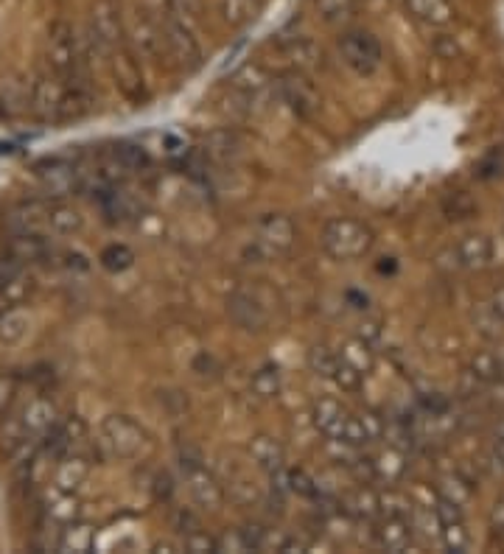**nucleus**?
Returning <instances> with one entry per match:
<instances>
[{
    "mask_svg": "<svg viewBox=\"0 0 504 554\" xmlns=\"http://www.w3.org/2000/svg\"><path fill=\"white\" fill-rule=\"evenodd\" d=\"M157 23H160V34H163V45H166L168 59L185 73H194L202 68V48L196 42L191 23L182 20L180 14L171 12L168 0H157Z\"/></svg>",
    "mask_w": 504,
    "mask_h": 554,
    "instance_id": "1",
    "label": "nucleus"
},
{
    "mask_svg": "<svg viewBox=\"0 0 504 554\" xmlns=\"http://www.w3.org/2000/svg\"><path fill=\"white\" fill-rule=\"evenodd\" d=\"M373 230L359 219L350 216H336L322 227V250L328 252L334 261H356L373 250Z\"/></svg>",
    "mask_w": 504,
    "mask_h": 554,
    "instance_id": "2",
    "label": "nucleus"
},
{
    "mask_svg": "<svg viewBox=\"0 0 504 554\" xmlns=\"http://www.w3.org/2000/svg\"><path fill=\"white\" fill-rule=\"evenodd\" d=\"M98 451L110 459H135L149 448V434L129 415L104 417L98 429Z\"/></svg>",
    "mask_w": 504,
    "mask_h": 554,
    "instance_id": "3",
    "label": "nucleus"
},
{
    "mask_svg": "<svg viewBox=\"0 0 504 554\" xmlns=\"http://www.w3.org/2000/svg\"><path fill=\"white\" fill-rule=\"evenodd\" d=\"M126 26L121 17L118 0H93L90 14H87V42L90 48H96L98 56L118 54L124 48Z\"/></svg>",
    "mask_w": 504,
    "mask_h": 554,
    "instance_id": "4",
    "label": "nucleus"
},
{
    "mask_svg": "<svg viewBox=\"0 0 504 554\" xmlns=\"http://www.w3.org/2000/svg\"><path fill=\"white\" fill-rule=\"evenodd\" d=\"M48 65L59 82H79L82 70V42L76 37V28L68 20H56L48 28Z\"/></svg>",
    "mask_w": 504,
    "mask_h": 554,
    "instance_id": "5",
    "label": "nucleus"
},
{
    "mask_svg": "<svg viewBox=\"0 0 504 554\" xmlns=\"http://www.w3.org/2000/svg\"><path fill=\"white\" fill-rule=\"evenodd\" d=\"M339 51H342V59L348 62L350 68L356 70V73H362V76H370L381 65V56H384L381 42L370 31H362V28L342 34Z\"/></svg>",
    "mask_w": 504,
    "mask_h": 554,
    "instance_id": "6",
    "label": "nucleus"
},
{
    "mask_svg": "<svg viewBox=\"0 0 504 554\" xmlns=\"http://www.w3.org/2000/svg\"><path fill=\"white\" fill-rule=\"evenodd\" d=\"M14 417H17L20 429L26 431V437L42 443L56 429V423H59V406L48 395H34V398H28L20 406V412Z\"/></svg>",
    "mask_w": 504,
    "mask_h": 554,
    "instance_id": "7",
    "label": "nucleus"
},
{
    "mask_svg": "<svg viewBox=\"0 0 504 554\" xmlns=\"http://www.w3.org/2000/svg\"><path fill=\"white\" fill-rule=\"evenodd\" d=\"M126 37L132 40L135 51H138L143 59H149V62H160V56L166 51L163 34H160V23H157V17H152V12H146V9H140V12H135L129 17Z\"/></svg>",
    "mask_w": 504,
    "mask_h": 554,
    "instance_id": "8",
    "label": "nucleus"
},
{
    "mask_svg": "<svg viewBox=\"0 0 504 554\" xmlns=\"http://www.w3.org/2000/svg\"><path fill=\"white\" fill-rule=\"evenodd\" d=\"M294 241H297V227L283 213H269L255 227V244L266 255H283V252L292 250Z\"/></svg>",
    "mask_w": 504,
    "mask_h": 554,
    "instance_id": "9",
    "label": "nucleus"
},
{
    "mask_svg": "<svg viewBox=\"0 0 504 554\" xmlns=\"http://www.w3.org/2000/svg\"><path fill=\"white\" fill-rule=\"evenodd\" d=\"M90 451H76L65 454L54 462V476H51V490L59 493H79V487L90 476Z\"/></svg>",
    "mask_w": 504,
    "mask_h": 554,
    "instance_id": "10",
    "label": "nucleus"
},
{
    "mask_svg": "<svg viewBox=\"0 0 504 554\" xmlns=\"http://www.w3.org/2000/svg\"><path fill=\"white\" fill-rule=\"evenodd\" d=\"M31 112L40 121H62L65 112V82L56 76H45L31 90Z\"/></svg>",
    "mask_w": 504,
    "mask_h": 554,
    "instance_id": "11",
    "label": "nucleus"
},
{
    "mask_svg": "<svg viewBox=\"0 0 504 554\" xmlns=\"http://www.w3.org/2000/svg\"><path fill=\"white\" fill-rule=\"evenodd\" d=\"M185 482H188V493H191V499L202 507V510H210V513H216V510H222L224 504V487L222 482L213 476L205 468H188L185 473Z\"/></svg>",
    "mask_w": 504,
    "mask_h": 554,
    "instance_id": "12",
    "label": "nucleus"
},
{
    "mask_svg": "<svg viewBox=\"0 0 504 554\" xmlns=\"http://www.w3.org/2000/svg\"><path fill=\"white\" fill-rule=\"evenodd\" d=\"M227 314L238 328L250 333L266 331V325H269V314H266L264 305L258 303L252 294H244V291H236V294L227 297Z\"/></svg>",
    "mask_w": 504,
    "mask_h": 554,
    "instance_id": "13",
    "label": "nucleus"
},
{
    "mask_svg": "<svg viewBox=\"0 0 504 554\" xmlns=\"http://www.w3.org/2000/svg\"><path fill=\"white\" fill-rule=\"evenodd\" d=\"M412 521L404 515H381V521L373 529V541L384 552H406L412 543Z\"/></svg>",
    "mask_w": 504,
    "mask_h": 554,
    "instance_id": "14",
    "label": "nucleus"
},
{
    "mask_svg": "<svg viewBox=\"0 0 504 554\" xmlns=\"http://www.w3.org/2000/svg\"><path fill=\"white\" fill-rule=\"evenodd\" d=\"M406 14L426 28H448L454 23V3L451 0H404Z\"/></svg>",
    "mask_w": 504,
    "mask_h": 554,
    "instance_id": "15",
    "label": "nucleus"
},
{
    "mask_svg": "<svg viewBox=\"0 0 504 554\" xmlns=\"http://www.w3.org/2000/svg\"><path fill=\"white\" fill-rule=\"evenodd\" d=\"M247 454L255 462V468H261L269 476L272 473H278L286 468V448L280 443L278 437H272V434H258V437H252L250 445H247Z\"/></svg>",
    "mask_w": 504,
    "mask_h": 554,
    "instance_id": "16",
    "label": "nucleus"
},
{
    "mask_svg": "<svg viewBox=\"0 0 504 554\" xmlns=\"http://www.w3.org/2000/svg\"><path fill=\"white\" fill-rule=\"evenodd\" d=\"M457 258H460L462 269L471 272H482L493 264V241L485 233H468L457 241Z\"/></svg>",
    "mask_w": 504,
    "mask_h": 554,
    "instance_id": "17",
    "label": "nucleus"
},
{
    "mask_svg": "<svg viewBox=\"0 0 504 554\" xmlns=\"http://www.w3.org/2000/svg\"><path fill=\"white\" fill-rule=\"evenodd\" d=\"M6 224H9V230H12L14 236L17 233H45L48 230V205L37 202V199L23 202V205L9 210Z\"/></svg>",
    "mask_w": 504,
    "mask_h": 554,
    "instance_id": "18",
    "label": "nucleus"
},
{
    "mask_svg": "<svg viewBox=\"0 0 504 554\" xmlns=\"http://www.w3.org/2000/svg\"><path fill=\"white\" fill-rule=\"evenodd\" d=\"M96 549V527L87 524V521H70L62 527V535H59V546L56 552L62 554H84Z\"/></svg>",
    "mask_w": 504,
    "mask_h": 554,
    "instance_id": "19",
    "label": "nucleus"
},
{
    "mask_svg": "<svg viewBox=\"0 0 504 554\" xmlns=\"http://www.w3.org/2000/svg\"><path fill=\"white\" fill-rule=\"evenodd\" d=\"M40 177L42 191L48 196H68L73 194L76 182H79V174L73 171V166H65V163H48L37 171Z\"/></svg>",
    "mask_w": 504,
    "mask_h": 554,
    "instance_id": "20",
    "label": "nucleus"
},
{
    "mask_svg": "<svg viewBox=\"0 0 504 554\" xmlns=\"http://www.w3.org/2000/svg\"><path fill=\"white\" fill-rule=\"evenodd\" d=\"M345 417H348V412L342 409V403L336 401V398H320V401L314 403V409H311V423H314V429L320 431V434H325L328 440H334L336 434H339Z\"/></svg>",
    "mask_w": 504,
    "mask_h": 554,
    "instance_id": "21",
    "label": "nucleus"
},
{
    "mask_svg": "<svg viewBox=\"0 0 504 554\" xmlns=\"http://www.w3.org/2000/svg\"><path fill=\"white\" fill-rule=\"evenodd\" d=\"M336 356L350 364L353 370H359L362 375H367L376 364V353H373V345H367L359 336H350V339H342V345L336 347Z\"/></svg>",
    "mask_w": 504,
    "mask_h": 554,
    "instance_id": "22",
    "label": "nucleus"
},
{
    "mask_svg": "<svg viewBox=\"0 0 504 554\" xmlns=\"http://www.w3.org/2000/svg\"><path fill=\"white\" fill-rule=\"evenodd\" d=\"M373 471H376V479L387 482V485H395L406 476V454L401 448H384L378 457H373Z\"/></svg>",
    "mask_w": 504,
    "mask_h": 554,
    "instance_id": "23",
    "label": "nucleus"
},
{
    "mask_svg": "<svg viewBox=\"0 0 504 554\" xmlns=\"http://www.w3.org/2000/svg\"><path fill=\"white\" fill-rule=\"evenodd\" d=\"M84 227V216L68 202L48 205V230L56 236H73Z\"/></svg>",
    "mask_w": 504,
    "mask_h": 554,
    "instance_id": "24",
    "label": "nucleus"
},
{
    "mask_svg": "<svg viewBox=\"0 0 504 554\" xmlns=\"http://www.w3.org/2000/svg\"><path fill=\"white\" fill-rule=\"evenodd\" d=\"M9 252L14 258H20L23 264L26 261H42L51 252V244H48L45 233H17L9 244Z\"/></svg>",
    "mask_w": 504,
    "mask_h": 554,
    "instance_id": "25",
    "label": "nucleus"
},
{
    "mask_svg": "<svg viewBox=\"0 0 504 554\" xmlns=\"http://www.w3.org/2000/svg\"><path fill=\"white\" fill-rule=\"evenodd\" d=\"M261 12V0H219V14L230 28L250 26Z\"/></svg>",
    "mask_w": 504,
    "mask_h": 554,
    "instance_id": "26",
    "label": "nucleus"
},
{
    "mask_svg": "<svg viewBox=\"0 0 504 554\" xmlns=\"http://www.w3.org/2000/svg\"><path fill=\"white\" fill-rule=\"evenodd\" d=\"M283 54L289 56V62H292L297 70L317 68L322 56L317 42L311 40V37H292V40L283 45Z\"/></svg>",
    "mask_w": 504,
    "mask_h": 554,
    "instance_id": "27",
    "label": "nucleus"
},
{
    "mask_svg": "<svg viewBox=\"0 0 504 554\" xmlns=\"http://www.w3.org/2000/svg\"><path fill=\"white\" fill-rule=\"evenodd\" d=\"M28 328H31V314L23 308H9L0 317V342L3 345H17L26 339Z\"/></svg>",
    "mask_w": 504,
    "mask_h": 554,
    "instance_id": "28",
    "label": "nucleus"
},
{
    "mask_svg": "<svg viewBox=\"0 0 504 554\" xmlns=\"http://www.w3.org/2000/svg\"><path fill=\"white\" fill-rule=\"evenodd\" d=\"M280 387H283V381H280V370L275 364H264V367H258V370L252 373L250 389L258 401H272V398H278Z\"/></svg>",
    "mask_w": 504,
    "mask_h": 554,
    "instance_id": "29",
    "label": "nucleus"
},
{
    "mask_svg": "<svg viewBox=\"0 0 504 554\" xmlns=\"http://www.w3.org/2000/svg\"><path fill=\"white\" fill-rule=\"evenodd\" d=\"M280 93L289 101V107L294 112H300V115H308V112L317 107V96H314V90L303 79H283Z\"/></svg>",
    "mask_w": 504,
    "mask_h": 554,
    "instance_id": "30",
    "label": "nucleus"
},
{
    "mask_svg": "<svg viewBox=\"0 0 504 554\" xmlns=\"http://www.w3.org/2000/svg\"><path fill=\"white\" fill-rule=\"evenodd\" d=\"M359 9V0H314V12L322 23L336 26V23H345Z\"/></svg>",
    "mask_w": 504,
    "mask_h": 554,
    "instance_id": "31",
    "label": "nucleus"
},
{
    "mask_svg": "<svg viewBox=\"0 0 504 554\" xmlns=\"http://www.w3.org/2000/svg\"><path fill=\"white\" fill-rule=\"evenodd\" d=\"M468 373L479 378L485 387H490L493 381H499V375H502V359L496 356V353H490V350H479L471 356V364H468Z\"/></svg>",
    "mask_w": 504,
    "mask_h": 554,
    "instance_id": "32",
    "label": "nucleus"
},
{
    "mask_svg": "<svg viewBox=\"0 0 504 554\" xmlns=\"http://www.w3.org/2000/svg\"><path fill=\"white\" fill-rule=\"evenodd\" d=\"M45 515L56 521V524H70V521H76L79 518V501H76V493H59L54 490V499L48 501V507H45Z\"/></svg>",
    "mask_w": 504,
    "mask_h": 554,
    "instance_id": "33",
    "label": "nucleus"
},
{
    "mask_svg": "<svg viewBox=\"0 0 504 554\" xmlns=\"http://www.w3.org/2000/svg\"><path fill=\"white\" fill-rule=\"evenodd\" d=\"M471 487L474 485H471L468 479H462V476H457V473H448V476L440 479L437 496H443V499L454 501V504L465 507V504L471 501V496H474V490H471Z\"/></svg>",
    "mask_w": 504,
    "mask_h": 554,
    "instance_id": "34",
    "label": "nucleus"
},
{
    "mask_svg": "<svg viewBox=\"0 0 504 554\" xmlns=\"http://www.w3.org/2000/svg\"><path fill=\"white\" fill-rule=\"evenodd\" d=\"M440 541L446 546L448 552H468L471 546V535H468V527H465V518L460 521H448V524H440Z\"/></svg>",
    "mask_w": 504,
    "mask_h": 554,
    "instance_id": "35",
    "label": "nucleus"
},
{
    "mask_svg": "<svg viewBox=\"0 0 504 554\" xmlns=\"http://www.w3.org/2000/svg\"><path fill=\"white\" fill-rule=\"evenodd\" d=\"M269 82V76H266L264 70L258 68V65H247L244 70H238L236 79H233V87L241 90L244 96H255V93H261Z\"/></svg>",
    "mask_w": 504,
    "mask_h": 554,
    "instance_id": "36",
    "label": "nucleus"
},
{
    "mask_svg": "<svg viewBox=\"0 0 504 554\" xmlns=\"http://www.w3.org/2000/svg\"><path fill=\"white\" fill-rule=\"evenodd\" d=\"M331 381H334L336 387L342 389V392H350V395H356V392L362 389L364 375L359 373V370H353L350 364H345V361L336 356V367H334V373H331Z\"/></svg>",
    "mask_w": 504,
    "mask_h": 554,
    "instance_id": "37",
    "label": "nucleus"
},
{
    "mask_svg": "<svg viewBox=\"0 0 504 554\" xmlns=\"http://www.w3.org/2000/svg\"><path fill=\"white\" fill-rule=\"evenodd\" d=\"M308 367H311V373L314 375L331 381V373H334L336 367V353L334 350H328L325 345H314L308 350Z\"/></svg>",
    "mask_w": 504,
    "mask_h": 554,
    "instance_id": "38",
    "label": "nucleus"
},
{
    "mask_svg": "<svg viewBox=\"0 0 504 554\" xmlns=\"http://www.w3.org/2000/svg\"><path fill=\"white\" fill-rule=\"evenodd\" d=\"M350 510L364 518V521H370V518H376L378 515V493L376 490H370V487H362V490H356L353 493V499H350Z\"/></svg>",
    "mask_w": 504,
    "mask_h": 554,
    "instance_id": "39",
    "label": "nucleus"
},
{
    "mask_svg": "<svg viewBox=\"0 0 504 554\" xmlns=\"http://www.w3.org/2000/svg\"><path fill=\"white\" fill-rule=\"evenodd\" d=\"M135 261V252L124 247V244H112L107 250L101 252V264L107 266L110 272H124Z\"/></svg>",
    "mask_w": 504,
    "mask_h": 554,
    "instance_id": "40",
    "label": "nucleus"
},
{
    "mask_svg": "<svg viewBox=\"0 0 504 554\" xmlns=\"http://www.w3.org/2000/svg\"><path fill=\"white\" fill-rule=\"evenodd\" d=\"M412 510V504L404 493L398 490H387V493H378V515H404Z\"/></svg>",
    "mask_w": 504,
    "mask_h": 554,
    "instance_id": "41",
    "label": "nucleus"
},
{
    "mask_svg": "<svg viewBox=\"0 0 504 554\" xmlns=\"http://www.w3.org/2000/svg\"><path fill=\"white\" fill-rule=\"evenodd\" d=\"M182 549L191 554H213L216 549H219V543H216V538L208 535V532H202V529H191V532L182 538Z\"/></svg>",
    "mask_w": 504,
    "mask_h": 554,
    "instance_id": "42",
    "label": "nucleus"
},
{
    "mask_svg": "<svg viewBox=\"0 0 504 554\" xmlns=\"http://www.w3.org/2000/svg\"><path fill=\"white\" fill-rule=\"evenodd\" d=\"M17 395H20V381H17V375L0 373V417H6L12 412Z\"/></svg>",
    "mask_w": 504,
    "mask_h": 554,
    "instance_id": "43",
    "label": "nucleus"
},
{
    "mask_svg": "<svg viewBox=\"0 0 504 554\" xmlns=\"http://www.w3.org/2000/svg\"><path fill=\"white\" fill-rule=\"evenodd\" d=\"M26 297V280H23V275L17 277V280H12V283H3L0 286V317L9 311V308H14V305L20 303Z\"/></svg>",
    "mask_w": 504,
    "mask_h": 554,
    "instance_id": "44",
    "label": "nucleus"
},
{
    "mask_svg": "<svg viewBox=\"0 0 504 554\" xmlns=\"http://www.w3.org/2000/svg\"><path fill=\"white\" fill-rule=\"evenodd\" d=\"M446 216L448 219H468V216H474V199L468 194H462V191H457V194H451L446 199Z\"/></svg>",
    "mask_w": 504,
    "mask_h": 554,
    "instance_id": "45",
    "label": "nucleus"
},
{
    "mask_svg": "<svg viewBox=\"0 0 504 554\" xmlns=\"http://www.w3.org/2000/svg\"><path fill=\"white\" fill-rule=\"evenodd\" d=\"M115 163L124 168V171H132V168L146 166L149 160H146V154L140 152L138 146L121 143V146H115Z\"/></svg>",
    "mask_w": 504,
    "mask_h": 554,
    "instance_id": "46",
    "label": "nucleus"
},
{
    "mask_svg": "<svg viewBox=\"0 0 504 554\" xmlns=\"http://www.w3.org/2000/svg\"><path fill=\"white\" fill-rule=\"evenodd\" d=\"M219 543V549L216 552H250V546L244 541V532L241 529H230V532H224L222 538H216Z\"/></svg>",
    "mask_w": 504,
    "mask_h": 554,
    "instance_id": "47",
    "label": "nucleus"
},
{
    "mask_svg": "<svg viewBox=\"0 0 504 554\" xmlns=\"http://www.w3.org/2000/svg\"><path fill=\"white\" fill-rule=\"evenodd\" d=\"M168 6H171V12L180 14L182 20H188V23L202 17V0H168Z\"/></svg>",
    "mask_w": 504,
    "mask_h": 554,
    "instance_id": "48",
    "label": "nucleus"
},
{
    "mask_svg": "<svg viewBox=\"0 0 504 554\" xmlns=\"http://www.w3.org/2000/svg\"><path fill=\"white\" fill-rule=\"evenodd\" d=\"M356 336L364 339L367 345H378L381 336H384V328H381V319H362L359 328H356Z\"/></svg>",
    "mask_w": 504,
    "mask_h": 554,
    "instance_id": "49",
    "label": "nucleus"
},
{
    "mask_svg": "<svg viewBox=\"0 0 504 554\" xmlns=\"http://www.w3.org/2000/svg\"><path fill=\"white\" fill-rule=\"evenodd\" d=\"M20 275H23V261L14 258L12 252L3 255V258H0V286H3V283H12V280H17Z\"/></svg>",
    "mask_w": 504,
    "mask_h": 554,
    "instance_id": "50",
    "label": "nucleus"
},
{
    "mask_svg": "<svg viewBox=\"0 0 504 554\" xmlns=\"http://www.w3.org/2000/svg\"><path fill=\"white\" fill-rule=\"evenodd\" d=\"M230 493H233V499L241 501V504H252V501H258V490L247 482V479H233L230 482Z\"/></svg>",
    "mask_w": 504,
    "mask_h": 554,
    "instance_id": "51",
    "label": "nucleus"
},
{
    "mask_svg": "<svg viewBox=\"0 0 504 554\" xmlns=\"http://www.w3.org/2000/svg\"><path fill=\"white\" fill-rule=\"evenodd\" d=\"M434 266H437V269H443V272H457V269H462L454 247H448V250L440 252V255H437V261H434Z\"/></svg>",
    "mask_w": 504,
    "mask_h": 554,
    "instance_id": "52",
    "label": "nucleus"
},
{
    "mask_svg": "<svg viewBox=\"0 0 504 554\" xmlns=\"http://www.w3.org/2000/svg\"><path fill=\"white\" fill-rule=\"evenodd\" d=\"M490 314L499 319V322H504V286L493 291V297H490Z\"/></svg>",
    "mask_w": 504,
    "mask_h": 554,
    "instance_id": "53",
    "label": "nucleus"
},
{
    "mask_svg": "<svg viewBox=\"0 0 504 554\" xmlns=\"http://www.w3.org/2000/svg\"><path fill=\"white\" fill-rule=\"evenodd\" d=\"M490 524L496 532H504V501H499L496 507H493V513H490Z\"/></svg>",
    "mask_w": 504,
    "mask_h": 554,
    "instance_id": "54",
    "label": "nucleus"
},
{
    "mask_svg": "<svg viewBox=\"0 0 504 554\" xmlns=\"http://www.w3.org/2000/svg\"><path fill=\"white\" fill-rule=\"evenodd\" d=\"M493 462L504 471V443H493Z\"/></svg>",
    "mask_w": 504,
    "mask_h": 554,
    "instance_id": "55",
    "label": "nucleus"
},
{
    "mask_svg": "<svg viewBox=\"0 0 504 554\" xmlns=\"http://www.w3.org/2000/svg\"><path fill=\"white\" fill-rule=\"evenodd\" d=\"M493 443H504V417H499L493 426Z\"/></svg>",
    "mask_w": 504,
    "mask_h": 554,
    "instance_id": "56",
    "label": "nucleus"
}]
</instances>
